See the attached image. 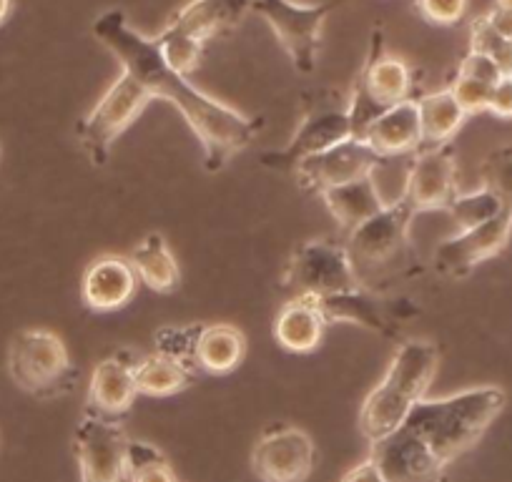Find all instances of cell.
<instances>
[{"label":"cell","mask_w":512,"mask_h":482,"mask_svg":"<svg viewBox=\"0 0 512 482\" xmlns=\"http://www.w3.org/2000/svg\"><path fill=\"white\" fill-rule=\"evenodd\" d=\"M502 199L487 186H480L477 191H467V194H457L455 199L447 206V214H450L452 224L457 226V231L472 229V226H480L485 221H490L492 216H497L502 211Z\"/></svg>","instance_id":"cell-28"},{"label":"cell","mask_w":512,"mask_h":482,"mask_svg":"<svg viewBox=\"0 0 512 482\" xmlns=\"http://www.w3.org/2000/svg\"><path fill=\"white\" fill-rule=\"evenodd\" d=\"M322 304V312L327 317L329 324L334 322H347V324H359L364 329H372L379 334H390V304L382 302L374 292H369L364 284L359 287L347 289V292L327 294V297H319Z\"/></svg>","instance_id":"cell-21"},{"label":"cell","mask_w":512,"mask_h":482,"mask_svg":"<svg viewBox=\"0 0 512 482\" xmlns=\"http://www.w3.org/2000/svg\"><path fill=\"white\" fill-rule=\"evenodd\" d=\"M382 156L362 139H344L339 144L329 146V149L317 151V154L307 156L294 166V176H297L299 186L304 191L322 196L324 191L334 189V186L349 184V181L364 179L372 174L374 166L379 164Z\"/></svg>","instance_id":"cell-13"},{"label":"cell","mask_w":512,"mask_h":482,"mask_svg":"<svg viewBox=\"0 0 512 482\" xmlns=\"http://www.w3.org/2000/svg\"><path fill=\"white\" fill-rule=\"evenodd\" d=\"M470 51H480L497 61L505 76L512 73V41L500 36L495 28L490 26L485 16H477L470 26Z\"/></svg>","instance_id":"cell-30"},{"label":"cell","mask_w":512,"mask_h":482,"mask_svg":"<svg viewBox=\"0 0 512 482\" xmlns=\"http://www.w3.org/2000/svg\"><path fill=\"white\" fill-rule=\"evenodd\" d=\"M505 400L495 385L422 397L395 432L369 445V457L387 482H445L447 467L482 440Z\"/></svg>","instance_id":"cell-2"},{"label":"cell","mask_w":512,"mask_h":482,"mask_svg":"<svg viewBox=\"0 0 512 482\" xmlns=\"http://www.w3.org/2000/svg\"><path fill=\"white\" fill-rule=\"evenodd\" d=\"M487 111L497 118H512V78L502 76L500 81L492 86L490 91V103H487Z\"/></svg>","instance_id":"cell-36"},{"label":"cell","mask_w":512,"mask_h":482,"mask_svg":"<svg viewBox=\"0 0 512 482\" xmlns=\"http://www.w3.org/2000/svg\"><path fill=\"white\" fill-rule=\"evenodd\" d=\"M246 337L231 324H204L196 342V370L206 375H229L244 362Z\"/></svg>","instance_id":"cell-22"},{"label":"cell","mask_w":512,"mask_h":482,"mask_svg":"<svg viewBox=\"0 0 512 482\" xmlns=\"http://www.w3.org/2000/svg\"><path fill=\"white\" fill-rule=\"evenodd\" d=\"M357 86H362L367 91V96H372L384 108L407 101L412 86H415V71H412V66L402 56L390 53L384 48V36L379 28L372 33L367 61H364L362 73H359Z\"/></svg>","instance_id":"cell-17"},{"label":"cell","mask_w":512,"mask_h":482,"mask_svg":"<svg viewBox=\"0 0 512 482\" xmlns=\"http://www.w3.org/2000/svg\"><path fill=\"white\" fill-rule=\"evenodd\" d=\"M447 88H450L452 96L457 98V103H460L462 111H465L467 116H475V113L487 111V103H490V91H492L490 83L477 81V78L465 76V73H457Z\"/></svg>","instance_id":"cell-33"},{"label":"cell","mask_w":512,"mask_h":482,"mask_svg":"<svg viewBox=\"0 0 512 482\" xmlns=\"http://www.w3.org/2000/svg\"><path fill=\"white\" fill-rule=\"evenodd\" d=\"M8 375L28 395L51 400L71 390L78 372L73 370L66 342L56 332L26 327L11 339Z\"/></svg>","instance_id":"cell-4"},{"label":"cell","mask_w":512,"mask_h":482,"mask_svg":"<svg viewBox=\"0 0 512 482\" xmlns=\"http://www.w3.org/2000/svg\"><path fill=\"white\" fill-rule=\"evenodd\" d=\"M460 194L457 189V154L452 144L422 146L412 156L410 176H407V194L412 209L445 211L450 201Z\"/></svg>","instance_id":"cell-14"},{"label":"cell","mask_w":512,"mask_h":482,"mask_svg":"<svg viewBox=\"0 0 512 482\" xmlns=\"http://www.w3.org/2000/svg\"><path fill=\"white\" fill-rule=\"evenodd\" d=\"M482 186L495 191L502 204L512 206V144H502L485 156L480 166Z\"/></svg>","instance_id":"cell-31"},{"label":"cell","mask_w":512,"mask_h":482,"mask_svg":"<svg viewBox=\"0 0 512 482\" xmlns=\"http://www.w3.org/2000/svg\"><path fill=\"white\" fill-rule=\"evenodd\" d=\"M420 108V124H422V146H442L452 144L457 131L467 121V113L452 96L450 88L425 93L417 98Z\"/></svg>","instance_id":"cell-25"},{"label":"cell","mask_w":512,"mask_h":482,"mask_svg":"<svg viewBox=\"0 0 512 482\" xmlns=\"http://www.w3.org/2000/svg\"><path fill=\"white\" fill-rule=\"evenodd\" d=\"M359 284L347 247L334 239H309L299 244L282 272V287L292 294L327 297Z\"/></svg>","instance_id":"cell-8"},{"label":"cell","mask_w":512,"mask_h":482,"mask_svg":"<svg viewBox=\"0 0 512 482\" xmlns=\"http://www.w3.org/2000/svg\"><path fill=\"white\" fill-rule=\"evenodd\" d=\"M196 380V367L184 365L166 354H149L136 362V390L149 397H171L184 392Z\"/></svg>","instance_id":"cell-26"},{"label":"cell","mask_w":512,"mask_h":482,"mask_svg":"<svg viewBox=\"0 0 512 482\" xmlns=\"http://www.w3.org/2000/svg\"><path fill=\"white\" fill-rule=\"evenodd\" d=\"M512 236V206H502L497 216L472 229L457 231L450 239L440 241L435 249V272L442 277L462 279L475 272L487 259L497 257Z\"/></svg>","instance_id":"cell-12"},{"label":"cell","mask_w":512,"mask_h":482,"mask_svg":"<svg viewBox=\"0 0 512 482\" xmlns=\"http://www.w3.org/2000/svg\"><path fill=\"white\" fill-rule=\"evenodd\" d=\"M249 11L251 0H189L164 28L206 43L209 38L239 26Z\"/></svg>","instance_id":"cell-20"},{"label":"cell","mask_w":512,"mask_h":482,"mask_svg":"<svg viewBox=\"0 0 512 482\" xmlns=\"http://www.w3.org/2000/svg\"><path fill=\"white\" fill-rule=\"evenodd\" d=\"M93 36L116 56L121 71L131 73L154 98H166L179 108L186 124L201 141L204 169L209 174L224 169L236 154H241L256 136L262 134V118L236 111L229 103L194 86L189 76L174 71L166 63L156 38L136 31L121 8L101 13L93 21Z\"/></svg>","instance_id":"cell-1"},{"label":"cell","mask_w":512,"mask_h":482,"mask_svg":"<svg viewBox=\"0 0 512 482\" xmlns=\"http://www.w3.org/2000/svg\"><path fill=\"white\" fill-rule=\"evenodd\" d=\"M322 201L327 204L329 214L334 216V221L339 224L342 234H349L354 226L367 221L369 216L377 214V211L384 206L372 176H364V179L334 186V189L324 191Z\"/></svg>","instance_id":"cell-24"},{"label":"cell","mask_w":512,"mask_h":482,"mask_svg":"<svg viewBox=\"0 0 512 482\" xmlns=\"http://www.w3.org/2000/svg\"><path fill=\"white\" fill-rule=\"evenodd\" d=\"M417 216L407 199L384 204L377 214L369 216L347 234L349 259L354 272L362 279L364 272L387 269L395 262H402L410 252V224Z\"/></svg>","instance_id":"cell-7"},{"label":"cell","mask_w":512,"mask_h":482,"mask_svg":"<svg viewBox=\"0 0 512 482\" xmlns=\"http://www.w3.org/2000/svg\"><path fill=\"white\" fill-rule=\"evenodd\" d=\"M204 329V324H181V327H164L154 334L156 352L166 354V357H174L184 365L194 367L196 357V342H199V334Z\"/></svg>","instance_id":"cell-32"},{"label":"cell","mask_w":512,"mask_h":482,"mask_svg":"<svg viewBox=\"0 0 512 482\" xmlns=\"http://www.w3.org/2000/svg\"><path fill=\"white\" fill-rule=\"evenodd\" d=\"M470 0H415V8L432 26H457L465 18Z\"/></svg>","instance_id":"cell-34"},{"label":"cell","mask_w":512,"mask_h":482,"mask_svg":"<svg viewBox=\"0 0 512 482\" xmlns=\"http://www.w3.org/2000/svg\"><path fill=\"white\" fill-rule=\"evenodd\" d=\"M344 139H352L347 101L339 103V93H314V103H309L307 116L297 126L287 146L279 151L262 154V164L274 171H294V166L317 151L329 149Z\"/></svg>","instance_id":"cell-9"},{"label":"cell","mask_w":512,"mask_h":482,"mask_svg":"<svg viewBox=\"0 0 512 482\" xmlns=\"http://www.w3.org/2000/svg\"><path fill=\"white\" fill-rule=\"evenodd\" d=\"M342 3L347 0H324V3L251 0V11L269 23L274 38L284 48L292 66L304 76H312L317 71L324 23Z\"/></svg>","instance_id":"cell-5"},{"label":"cell","mask_w":512,"mask_h":482,"mask_svg":"<svg viewBox=\"0 0 512 482\" xmlns=\"http://www.w3.org/2000/svg\"><path fill=\"white\" fill-rule=\"evenodd\" d=\"M314 462V440L294 425L267 427L251 450V470L262 482H307Z\"/></svg>","instance_id":"cell-11"},{"label":"cell","mask_w":512,"mask_h":482,"mask_svg":"<svg viewBox=\"0 0 512 482\" xmlns=\"http://www.w3.org/2000/svg\"><path fill=\"white\" fill-rule=\"evenodd\" d=\"M126 482H179L161 450L144 440H128Z\"/></svg>","instance_id":"cell-27"},{"label":"cell","mask_w":512,"mask_h":482,"mask_svg":"<svg viewBox=\"0 0 512 482\" xmlns=\"http://www.w3.org/2000/svg\"><path fill=\"white\" fill-rule=\"evenodd\" d=\"M495 6H500V8H510V11H512V0H495Z\"/></svg>","instance_id":"cell-40"},{"label":"cell","mask_w":512,"mask_h":482,"mask_svg":"<svg viewBox=\"0 0 512 482\" xmlns=\"http://www.w3.org/2000/svg\"><path fill=\"white\" fill-rule=\"evenodd\" d=\"M379 156H405L422 149L420 108L415 98L384 108L372 124L364 139Z\"/></svg>","instance_id":"cell-19"},{"label":"cell","mask_w":512,"mask_h":482,"mask_svg":"<svg viewBox=\"0 0 512 482\" xmlns=\"http://www.w3.org/2000/svg\"><path fill=\"white\" fill-rule=\"evenodd\" d=\"M156 43H159L161 53H164L166 63H169L174 71L189 76L191 71H196L201 63V56H204L206 43L196 41V38L184 36V33H176L164 28V31L156 36Z\"/></svg>","instance_id":"cell-29"},{"label":"cell","mask_w":512,"mask_h":482,"mask_svg":"<svg viewBox=\"0 0 512 482\" xmlns=\"http://www.w3.org/2000/svg\"><path fill=\"white\" fill-rule=\"evenodd\" d=\"M139 274L131 259L118 254H103L88 264L81 282V297L91 312L108 314L128 307L139 292Z\"/></svg>","instance_id":"cell-15"},{"label":"cell","mask_w":512,"mask_h":482,"mask_svg":"<svg viewBox=\"0 0 512 482\" xmlns=\"http://www.w3.org/2000/svg\"><path fill=\"white\" fill-rule=\"evenodd\" d=\"M128 437L116 417L86 410L73 435L81 482H126Z\"/></svg>","instance_id":"cell-10"},{"label":"cell","mask_w":512,"mask_h":482,"mask_svg":"<svg viewBox=\"0 0 512 482\" xmlns=\"http://www.w3.org/2000/svg\"><path fill=\"white\" fill-rule=\"evenodd\" d=\"M457 73H465V76L477 78V81L490 83V86H495V83L505 76L502 68L497 66V61H492L490 56H485V53L480 51H467V56L462 58L460 66H457Z\"/></svg>","instance_id":"cell-35"},{"label":"cell","mask_w":512,"mask_h":482,"mask_svg":"<svg viewBox=\"0 0 512 482\" xmlns=\"http://www.w3.org/2000/svg\"><path fill=\"white\" fill-rule=\"evenodd\" d=\"M149 101H154V96L128 71H121V76L106 88L96 106L83 116L76 134L93 166L106 164L113 144L134 126Z\"/></svg>","instance_id":"cell-6"},{"label":"cell","mask_w":512,"mask_h":482,"mask_svg":"<svg viewBox=\"0 0 512 482\" xmlns=\"http://www.w3.org/2000/svg\"><path fill=\"white\" fill-rule=\"evenodd\" d=\"M440 367V349L430 339H405L392 354L387 372L359 410V432L369 445L402 425L412 407L427 397Z\"/></svg>","instance_id":"cell-3"},{"label":"cell","mask_w":512,"mask_h":482,"mask_svg":"<svg viewBox=\"0 0 512 482\" xmlns=\"http://www.w3.org/2000/svg\"><path fill=\"white\" fill-rule=\"evenodd\" d=\"M136 357L134 352L121 349L111 357L101 359L93 367L91 385H88L86 410L98 412L103 417H121L134 407L139 390H136Z\"/></svg>","instance_id":"cell-16"},{"label":"cell","mask_w":512,"mask_h":482,"mask_svg":"<svg viewBox=\"0 0 512 482\" xmlns=\"http://www.w3.org/2000/svg\"><path fill=\"white\" fill-rule=\"evenodd\" d=\"M485 18L490 21V26L495 28L500 36L510 38V41H512V11H510V8L495 6L492 11L485 13Z\"/></svg>","instance_id":"cell-38"},{"label":"cell","mask_w":512,"mask_h":482,"mask_svg":"<svg viewBox=\"0 0 512 482\" xmlns=\"http://www.w3.org/2000/svg\"><path fill=\"white\" fill-rule=\"evenodd\" d=\"M11 11H13V0H0V26L8 21Z\"/></svg>","instance_id":"cell-39"},{"label":"cell","mask_w":512,"mask_h":482,"mask_svg":"<svg viewBox=\"0 0 512 482\" xmlns=\"http://www.w3.org/2000/svg\"><path fill=\"white\" fill-rule=\"evenodd\" d=\"M327 317L319 297L314 294H292L274 319V339L292 354H309L322 344L327 334Z\"/></svg>","instance_id":"cell-18"},{"label":"cell","mask_w":512,"mask_h":482,"mask_svg":"<svg viewBox=\"0 0 512 482\" xmlns=\"http://www.w3.org/2000/svg\"><path fill=\"white\" fill-rule=\"evenodd\" d=\"M342 482H387V477H384L382 467H379L372 457H367V460H362L359 465H354L352 470L342 477Z\"/></svg>","instance_id":"cell-37"},{"label":"cell","mask_w":512,"mask_h":482,"mask_svg":"<svg viewBox=\"0 0 512 482\" xmlns=\"http://www.w3.org/2000/svg\"><path fill=\"white\" fill-rule=\"evenodd\" d=\"M510 78H512V73H510Z\"/></svg>","instance_id":"cell-41"},{"label":"cell","mask_w":512,"mask_h":482,"mask_svg":"<svg viewBox=\"0 0 512 482\" xmlns=\"http://www.w3.org/2000/svg\"><path fill=\"white\" fill-rule=\"evenodd\" d=\"M131 264L139 274L141 284L156 294H169L179 287V262L171 252L169 241L161 231H151L139 241L131 252Z\"/></svg>","instance_id":"cell-23"}]
</instances>
